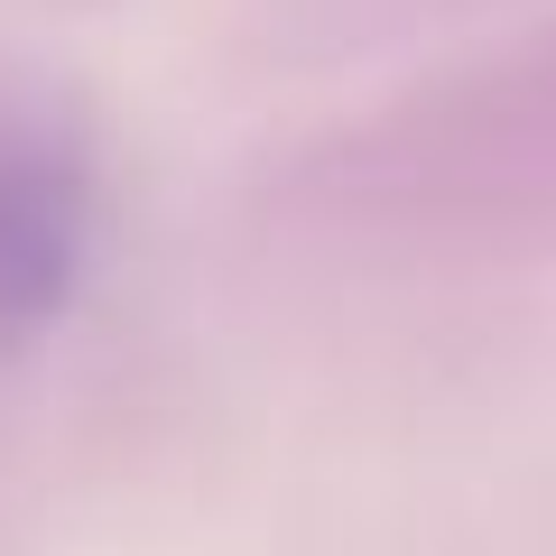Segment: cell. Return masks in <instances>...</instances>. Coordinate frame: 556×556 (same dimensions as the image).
Here are the masks:
<instances>
[{
    "label": "cell",
    "mask_w": 556,
    "mask_h": 556,
    "mask_svg": "<svg viewBox=\"0 0 556 556\" xmlns=\"http://www.w3.org/2000/svg\"><path fill=\"white\" fill-rule=\"evenodd\" d=\"M102 251V177L65 121H0V353L75 316Z\"/></svg>",
    "instance_id": "obj_1"
}]
</instances>
